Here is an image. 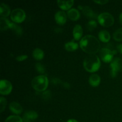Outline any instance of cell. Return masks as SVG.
Returning a JSON list of instances; mask_svg holds the SVG:
<instances>
[{"label": "cell", "mask_w": 122, "mask_h": 122, "mask_svg": "<svg viewBox=\"0 0 122 122\" xmlns=\"http://www.w3.org/2000/svg\"><path fill=\"white\" fill-rule=\"evenodd\" d=\"M58 7L63 10H69L74 4V1H57Z\"/></svg>", "instance_id": "7c38bea8"}, {"label": "cell", "mask_w": 122, "mask_h": 122, "mask_svg": "<svg viewBox=\"0 0 122 122\" xmlns=\"http://www.w3.org/2000/svg\"><path fill=\"white\" fill-rule=\"evenodd\" d=\"M87 28L89 31H92L97 26V23L95 20H90L87 24Z\"/></svg>", "instance_id": "d4e9b609"}, {"label": "cell", "mask_w": 122, "mask_h": 122, "mask_svg": "<svg viewBox=\"0 0 122 122\" xmlns=\"http://www.w3.org/2000/svg\"><path fill=\"white\" fill-rule=\"evenodd\" d=\"M101 83V77L97 74L90 76L89 78V83L92 87H97Z\"/></svg>", "instance_id": "ac0fdd59"}, {"label": "cell", "mask_w": 122, "mask_h": 122, "mask_svg": "<svg viewBox=\"0 0 122 122\" xmlns=\"http://www.w3.org/2000/svg\"><path fill=\"white\" fill-rule=\"evenodd\" d=\"M110 67L112 69L111 75L113 77H115L118 72L122 69V60L119 58H115L110 63Z\"/></svg>", "instance_id": "52a82bcc"}, {"label": "cell", "mask_w": 122, "mask_h": 122, "mask_svg": "<svg viewBox=\"0 0 122 122\" xmlns=\"http://www.w3.org/2000/svg\"><path fill=\"white\" fill-rule=\"evenodd\" d=\"M79 8L82 11L84 15L88 17L91 18V19L96 18V14L92 10L90 7H88V6H84V7H83V6H79Z\"/></svg>", "instance_id": "5bb4252c"}, {"label": "cell", "mask_w": 122, "mask_h": 122, "mask_svg": "<svg viewBox=\"0 0 122 122\" xmlns=\"http://www.w3.org/2000/svg\"><path fill=\"white\" fill-rule=\"evenodd\" d=\"M110 35L109 32H107V30H101L98 33V38L101 42H108L110 40Z\"/></svg>", "instance_id": "d6986e66"}, {"label": "cell", "mask_w": 122, "mask_h": 122, "mask_svg": "<svg viewBox=\"0 0 122 122\" xmlns=\"http://www.w3.org/2000/svg\"><path fill=\"white\" fill-rule=\"evenodd\" d=\"M13 86L10 82L5 79H2L0 82V94L1 95H7L12 91Z\"/></svg>", "instance_id": "ba28073f"}, {"label": "cell", "mask_w": 122, "mask_h": 122, "mask_svg": "<svg viewBox=\"0 0 122 122\" xmlns=\"http://www.w3.org/2000/svg\"><path fill=\"white\" fill-rule=\"evenodd\" d=\"M67 16L70 20L72 21H77L79 19L81 14L75 8H71L68 11Z\"/></svg>", "instance_id": "9a60e30c"}, {"label": "cell", "mask_w": 122, "mask_h": 122, "mask_svg": "<svg viewBox=\"0 0 122 122\" xmlns=\"http://www.w3.org/2000/svg\"><path fill=\"white\" fill-rule=\"evenodd\" d=\"M7 105V100L5 98L1 97L0 98V112H3Z\"/></svg>", "instance_id": "484cf974"}, {"label": "cell", "mask_w": 122, "mask_h": 122, "mask_svg": "<svg viewBox=\"0 0 122 122\" xmlns=\"http://www.w3.org/2000/svg\"><path fill=\"white\" fill-rule=\"evenodd\" d=\"M9 108L11 112L15 114H20L23 112V108L21 105L14 101L11 102L9 106Z\"/></svg>", "instance_id": "8fae6325"}, {"label": "cell", "mask_w": 122, "mask_h": 122, "mask_svg": "<svg viewBox=\"0 0 122 122\" xmlns=\"http://www.w3.org/2000/svg\"><path fill=\"white\" fill-rule=\"evenodd\" d=\"M113 38L116 41H122V28L117 30L113 34Z\"/></svg>", "instance_id": "cb8c5ba5"}, {"label": "cell", "mask_w": 122, "mask_h": 122, "mask_svg": "<svg viewBox=\"0 0 122 122\" xmlns=\"http://www.w3.org/2000/svg\"><path fill=\"white\" fill-rule=\"evenodd\" d=\"M13 22H11L9 20L4 17H1L0 19V30L1 31L6 30L10 29Z\"/></svg>", "instance_id": "e0dca14e"}, {"label": "cell", "mask_w": 122, "mask_h": 122, "mask_svg": "<svg viewBox=\"0 0 122 122\" xmlns=\"http://www.w3.org/2000/svg\"><path fill=\"white\" fill-rule=\"evenodd\" d=\"M100 66V60L96 54H89L83 61V67L88 72H95L99 70Z\"/></svg>", "instance_id": "7a4b0ae2"}, {"label": "cell", "mask_w": 122, "mask_h": 122, "mask_svg": "<svg viewBox=\"0 0 122 122\" xmlns=\"http://www.w3.org/2000/svg\"><path fill=\"white\" fill-rule=\"evenodd\" d=\"M10 29L15 33L16 35L20 36L22 35L23 33V30L21 29V27L20 26H19L17 24H15L14 23H13L11 25V27Z\"/></svg>", "instance_id": "7402d4cb"}, {"label": "cell", "mask_w": 122, "mask_h": 122, "mask_svg": "<svg viewBox=\"0 0 122 122\" xmlns=\"http://www.w3.org/2000/svg\"><path fill=\"white\" fill-rule=\"evenodd\" d=\"M38 113L34 111H29L25 113L24 114L23 120L25 122H29L32 120H35L38 118Z\"/></svg>", "instance_id": "30bf717a"}, {"label": "cell", "mask_w": 122, "mask_h": 122, "mask_svg": "<svg viewBox=\"0 0 122 122\" xmlns=\"http://www.w3.org/2000/svg\"><path fill=\"white\" fill-rule=\"evenodd\" d=\"M67 122H78L77 120H75V119H70V120H68Z\"/></svg>", "instance_id": "1f68e13d"}, {"label": "cell", "mask_w": 122, "mask_h": 122, "mask_svg": "<svg viewBox=\"0 0 122 122\" xmlns=\"http://www.w3.org/2000/svg\"><path fill=\"white\" fill-rule=\"evenodd\" d=\"M55 20L58 25H64L67 21L66 13L63 11H60L57 12L55 14Z\"/></svg>", "instance_id": "9c48e42d"}, {"label": "cell", "mask_w": 122, "mask_h": 122, "mask_svg": "<svg viewBox=\"0 0 122 122\" xmlns=\"http://www.w3.org/2000/svg\"><path fill=\"white\" fill-rule=\"evenodd\" d=\"M26 13L21 8H15L12 11L10 18L12 21L16 23H20L26 19Z\"/></svg>", "instance_id": "5b68a950"}, {"label": "cell", "mask_w": 122, "mask_h": 122, "mask_svg": "<svg viewBox=\"0 0 122 122\" xmlns=\"http://www.w3.org/2000/svg\"><path fill=\"white\" fill-rule=\"evenodd\" d=\"M94 2L95 3L98 4L100 5H105L107 3H108V1H107V0H101V1H94Z\"/></svg>", "instance_id": "f1b7e54d"}, {"label": "cell", "mask_w": 122, "mask_h": 122, "mask_svg": "<svg viewBox=\"0 0 122 122\" xmlns=\"http://www.w3.org/2000/svg\"><path fill=\"white\" fill-rule=\"evenodd\" d=\"M97 19L99 23L103 27H110L113 26L114 23V17L108 13H101L98 15Z\"/></svg>", "instance_id": "277c9868"}, {"label": "cell", "mask_w": 122, "mask_h": 122, "mask_svg": "<svg viewBox=\"0 0 122 122\" xmlns=\"http://www.w3.org/2000/svg\"><path fill=\"white\" fill-rule=\"evenodd\" d=\"M33 58L36 60H41L44 57V52L40 48H35L32 52Z\"/></svg>", "instance_id": "ffe728a7"}, {"label": "cell", "mask_w": 122, "mask_h": 122, "mask_svg": "<svg viewBox=\"0 0 122 122\" xmlns=\"http://www.w3.org/2000/svg\"><path fill=\"white\" fill-rule=\"evenodd\" d=\"M48 79L46 76L40 75L35 77L32 81V86L38 92H43L46 89L48 86Z\"/></svg>", "instance_id": "3957f363"}, {"label": "cell", "mask_w": 122, "mask_h": 122, "mask_svg": "<svg viewBox=\"0 0 122 122\" xmlns=\"http://www.w3.org/2000/svg\"><path fill=\"white\" fill-rule=\"evenodd\" d=\"M23 119L19 116H10L8 117L5 122H23Z\"/></svg>", "instance_id": "603a6c76"}, {"label": "cell", "mask_w": 122, "mask_h": 122, "mask_svg": "<svg viewBox=\"0 0 122 122\" xmlns=\"http://www.w3.org/2000/svg\"><path fill=\"white\" fill-rule=\"evenodd\" d=\"M119 21H120V23L122 25V13L119 15Z\"/></svg>", "instance_id": "4dcf8cb0"}, {"label": "cell", "mask_w": 122, "mask_h": 122, "mask_svg": "<svg viewBox=\"0 0 122 122\" xmlns=\"http://www.w3.org/2000/svg\"><path fill=\"white\" fill-rule=\"evenodd\" d=\"M10 8L8 5L4 3H1L0 5V15L1 17H7L10 14L11 15Z\"/></svg>", "instance_id": "2e32d148"}, {"label": "cell", "mask_w": 122, "mask_h": 122, "mask_svg": "<svg viewBox=\"0 0 122 122\" xmlns=\"http://www.w3.org/2000/svg\"><path fill=\"white\" fill-rule=\"evenodd\" d=\"M36 69L38 71V72L40 73H45V68H44V66L39 63L36 64Z\"/></svg>", "instance_id": "4316f807"}, {"label": "cell", "mask_w": 122, "mask_h": 122, "mask_svg": "<svg viewBox=\"0 0 122 122\" xmlns=\"http://www.w3.org/2000/svg\"><path fill=\"white\" fill-rule=\"evenodd\" d=\"M81 49L88 54H95L100 49V43L92 35H86L80 41Z\"/></svg>", "instance_id": "6da1fadb"}, {"label": "cell", "mask_w": 122, "mask_h": 122, "mask_svg": "<svg viewBox=\"0 0 122 122\" xmlns=\"http://www.w3.org/2000/svg\"><path fill=\"white\" fill-rule=\"evenodd\" d=\"M83 35V29L79 25H75L73 30V35L75 40L79 41L81 39Z\"/></svg>", "instance_id": "4fadbf2b"}, {"label": "cell", "mask_w": 122, "mask_h": 122, "mask_svg": "<svg viewBox=\"0 0 122 122\" xmlns=\"http://www.w3.org/2000/svg\"><path fill=\"white\" fill-rule=\"evenodd\" d=\"M116 54V51H112L108 48H103L100 50V56L104 63H111L113 60V57Z\"/></svg>", "instance_id": "8992f818"}, {"label": "cell", "mask_w": 122, "mask_h": 122, "mask_svg": "<svg viewBox=\"0 0 122 122\" xmlns=\"http://www.w3.org/2000/svg\"><path fill=\"white\" fill-rule=\"evenodd\" d=\"M117 50H118V51H119V52H120V54H122V44L118 45V46H117Z\"/></svg>", "instance_id": "f546056e"}, {"label": "cell", "mask_w": 122, "mask_h": 122, "mask_svg": "<svg viewBox=\"0 0 122 122\" xmlns=\"http://www.w3.org/2000/svg\"><path fill=\"white\" fill-rule=\"evenodd\" d=\"M27 57H28V56L27 55H21V56H17L15 58V59L18 61H25V60L27 59Z\"/></svg>", "instance_id": "83f0119b"}, {"label": "cell", "mask_w": 122, "mask_h": 122, "mask_svg": "<svg viewBox=\"0 0 122 122\" xmlns=\"http://www.w3.org/2000/svg\"></svg>", "instance_id": "d6a6232c"}, {"label": "cell", "mask_w": 122, "mask_h": 122, "mask_svg": "<svg viewBox=\"0 0 122 122\" xmlns=\"http://www.w3.org/2000/svg\"><path fill=\"white\" fill-rule=\"evenodd\" d=\"M78 47V44L75 42L74 41L68 42L66 43L65 45H64L65 50H67V51H70H70H74L75 50H77Z\"/></svg>", "instance_id": "44dd1931"}]
</instances>
